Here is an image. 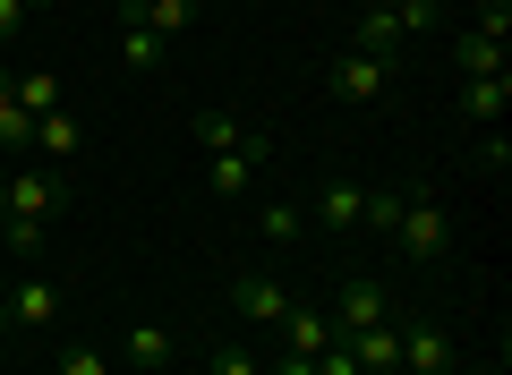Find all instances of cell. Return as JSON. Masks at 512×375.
<instances>
[{
	"mask_svg": "<svg viewBox=\"0 0 512 375\" xmlns=\"http://www.w3.org/2000/svg\"><path fill=\"white\" fill-rule=\"evenodd\" d=\"M393 248H402L410 265H436V256H453V214H444L427 188H410V197H402V222H393Z\"/></svg>",
	"mask_w": 512,
	"mask_h": 375,
	"instance_id": "1",
	"label": "cell"
},
{
	"mask_svg": "<svg viewBox=\"0 0 512 375\" xmlns=\"http://www.w3.org/2000/svg\"><path fill=\"white\" fill-rule=\"evenodd\" d=\"M265 171H274V137H265V128H248V137H239L231 154H205V188H214L222 205H231V197H248V188H256Z\"/></svg>",
	"mask_w": 512,
	"mask_h": 375,
	"instance_id": "2",
	"label": "cell"
},
{
	"mask_svg": "<svg viewBox=\"0 0 512 375\" xmlns=\"http://www.w3.org/2000/svg\"><path fill=\"white\" fill-rule=\"evenodd\" d=\"M393 77H402V69H393V60L342 52V60H333V69H325V94H333V103H384V94H393Z\"/></svg>",
	"mask_w": 512,
	"mask_h": 375,
	"instance_id": "3",
	"label": "cell"
},
{
	"mask_svg": "<svg viewBox=\"0 0 512 375\" xmlns=\"http://www.w3.org/2000/svg\"><path fill=\"white\" fill-rule=\"evenodd\" d=\"M231 316H248V324H282V316H291V290H282L265 265H239V273H231Z\"/></svg>",
	"mask_w": 512,
	"mask_h": 375,
	"instance_id": "4",
	"label": "cell"
},
{
	"mask_svg": "<svg viewBox=\"0 0 512 375\" xmlns=\"http://www.w3.org/2000/svg\"><path fill=\"white\" fill-rule=\"evenodd\" d=\"M367 324H393V290L384 282H342V299H333V333H367Z\"/></svg>",
	"mask_w": 512,
	"mask_h": 375,
	"instance_id": "5",
	"label": "cell"
},
{
	"mask_svg": "<svg viewBox=\"0 0 512 375\" xmlns=\"http://www.w3.org/2000/svg\"><path fill=\"white\" fill-rule=\"evenodd\" d=\"M60 307H69V290H60V282H43V273H26V282L9 290V324H26V333L60 324Z\"/></svg>",
	"mask_w": 512,
	"mask_h": 375,
	"instance_id": "6",
	"label": "cell"
},
{
	"mask_svg": "<svg viewBox=\"0 0 512 375\" xmlns=\"http://www.w3.org/2000/svg\"><path fill=\"white\" fill-rule=\"evenodd\" d=\"M120 18H137V26H146V35L171 52V43L197 26V0H120Z\"/></svg>",
	"mask_w": 512,
	"mask_h": 375,
	"instance_id": "7",
	"label": "cell"
},
{
	"mask_svg": "<svg viewBox=\"0 0 512 375\" xmlns=\"http://www.w3.org/2000/svg\"><path fill=\"white\" fill-rule=\"evenodd\" d=\"M359 205H367L359 179H325V188H316V231H325V239H350V231H359Z\"/></svg>",
	"mask_w": 512,
	"mask_h": 375,
	"instance_id": "8",
	"label": "cell"
},
{
	"mask_svg": "<svg viewBox=\"0 0 512 375\" xmlns=\"http://www.w3.org/2000/svg\"><path fill=\"white\" fill-rule=\"evenodd\" d=\"M35 145H43V171H60V162H77V154H86V120H77L69 103H60V111H43V120H35Z\"/></svg>",
	"mask_w": 512,
	"mask_h": 375,
	"instance_id": "9",
	"label": "cell"
},
{
	"mask_svg": "<svg viewBox=\"0 0 512 375\" xmlns=\"http://www.w3.org/2000/svg\"><path fill=\"white\" fill-rule=\"evenodd\" d=\"M402 18H393V0H376V9H359V43H350V52H367V60H393V69H402Z\"/></svg>",
	"mask_w": 512,
	"mask_h": 375,
	"instance_id": "10",
	"label": "cell"
},
{
	"mask_svg": "<svg viewBox=\"0 0 512 375\" xmlns=\"http://www.w3.org/2000/svg\"><path fill=\"white\" fill-rule=\"evenodd\" d=\"M350 358H359V375H402V324H367V333H350Z\"/></svg>",
	"mask_w": 512,
	"mask_h": 375,
	"instance_id": "11",
	"label": "cell"
},
{
	"mask_svg": "<svg viewBox=\"0 0 512 375\" xmlns=\"http://www.w3.org/2000/svg\"><path fill=\"white\" fill-rule=\"evenodd\" d=\"M504 111H512V69H504V77H461V120L495 128Z\"/></svg>",
	"mask_w": 512,
	"mask_h": 375,
	"instance_id": "12",
	"label": "cell"
},
{
	"mask_svg": "<svg viewBox=\"0 0 512 375\" xmlns=\"http://www.w3.org/2000/svg\"><path fill=\"white\" fill-rule=\"evenodd\" d=\"M453 69H461V77H504V35L461 26V35H453Z\"/></svg>",
	"mask_w": 512,
	"mask_h": 375,
	"instance_id": "13",
	"label": "cell"
},
{
	"mask_svg": "<svg viewBox=\"0 0 512 375\" xmlns=\"http://www.w3.org/2000/svg\"><path fill=\"white\" fill-rule=\"evenodd\" d=\"M282 341H291L299 358H316V350H333L342 333H333V316H325V307H299V299H291V316H282Z\"/></svg>",
	"mask_w": 512,
	"mask_h": 375,
	"instance_id": "14",
	"label": "cell"
},
{
	"mask_svg": "<svg viewBox=\"0 0 512 375\" xmlns=\"http://www.w3.org/2000/svg\"><path fill=\"white\" fill-rule=\"evenodd\" d=\"M52 205H60V171H18V179H9V214L52 222Z\"/></svg>",
	"mask_w": 512,
	"mask_h": 375,
	"instance_id": "15",
	"label": "cell"
},
{
	"mask_svg": "<svg viewBox=\"0 0 512 375\" xmlns=\"http://www.w3.org/2000/svg\"><path fill=\"white\" fill-rule=\"evenodd\" d=\"M453 367V341L436 333V324H419V333H402V375H444Z\"/></svg>",
	"mask_w": 512,
	"mask_h": 375,
	"instance_id": "16",
	"label": "cell"
},
{
	"mask_svg": "<svg viewBox=\"0 0 512 375\" xmlns=\"http://www.w3.org/2000/svg\"><path fill=\"white\" fill-rule=\"evenodd\" d=\"M163 60H171V52H163V43H154V35H146V26H137V18H120V69H128V77L163 69Z\"/></svg>",
	"mask_w": 512,
	"mask_h": 375,
	"instance_id": "17",
	"label": "cell"
},
{
	"mask_svg": "<svg viewBox=\"0 0 512 375\" xmlns=\"http://www.w3.org/2000/svg\"><path fill=\"white\" fill-rule=\"evenodd\" d=\"M188 137H197L205 154H231V145L248 137V120H231V111H197V120H188Z\"/></svg>",
	"mask_w": 512,
	"mask_h": 375,
	"instance_id": "18",
	"label": "cell"
},
{
	"mask_svg": "<svg viewBox=\"0 0 512 375\" xmlns=\"http://www.w3.org/2000/svg\"><path fill=\"white\" fill-rule=\"evenodd\" d=\"M9 94H18L35 120H43V111H60V77L52 69H18V77H9Z\"/></svg>",
	"mask_w": 512,
	"mask_h": 375,
	"instance_id": "19",
	"label": "cell"
},
{
	"mask_svg": "<svg viewBox=\"0 0 512 375\" xmlns=\"http://www.w3.org/2000/svg\"><path fill=\"white\" fill-rule=\"evenodd\" d=\"M402 197H410V179H393V188H367L359 222H367V231H384V239H393V222H402Z\"/></svg>",
	"mask_w": 512,
	"mask_h": 375,
	"instance_id": "20",
	"label": "cell"
},
{
	"mask_svg": "<svg viewBox=\"0 0 512 375\" xmlns=\"http://www.w3.org/2000/svg\"><path fill=\"white\" fill-rule=\"evenodd\" d=\"M120 358H128V367H163V358H171V333H163V324H128Z\"/></svg>",
	"mask_w": 512,
	"mask_h": 375,
	"instance_id": "21",
	"label": "cell"
},
{
	"mask_svg": "<svg viewBox=\"0 0 512 375\" xmlns=\"http://www.w3.org/2000/svg\"><path fill=\"white\" fill-rule=\"evenodd\" d=\"M0 239H9V256H43L52 222H35V214H9V222H0Z\"/></svg>",
	"mask_w": 512,
	"mask_h": 375,
	"instance_id": "22",
	"label": "cell"
},
{
	"mask_svg": "<svg viewBox=\"0 0 512 375\" xmlns=\"http://www.w3.org/2000/svg\"><path fill=\"white\" fill-rule=\"evenodd\" d=\"M256 231H265V248H291V239L308 231V214H299V205H265V222H256Z\"/></svg>",
	"mask_w": 512,
	"mask_h": 375,
	"instance_id": "23",
	"label": "cell"
},
{
	"mask_svg": "<svg viewBox=\"0 0 512 375\" xmlns=\"http://www.w3.org/2000/svg\"><path fill=\"white\" fill-rule=\"evenodd\" d=\"M52 375H111V358L94 350V341H69V350H60V367Z\"/></svg>",
	"mask_w": 512,
	"mask_h": 375,
	"instance_id": "24",
	"label": "cell"
},
{
	"mask_svg": "<svg viewBox=\"0 0 512 375\" xmlns=\"http://www.w3.org/2000/svg\"><path fill=\"white\" fill-rule=\"evenodd\" d=\"M393 18H402V35H436L444 9H436V0H393Z\"/></svg>",
	"mask_w": 512,
	"mask_h": 375,
	"instance_id": "25",
	"label": "cell"
},
{
	"mask_svg": "<svg viewBox=\"0 0 512 375\" xmlns=\"http://www.w3.org/2000/svg\"><path fill=\"white\" fill-rule=\"evenodd\" d=\"M316 375H359V358H350V341H333V350H316Z\"/></svg>",
	"mask_w": 512,
	"mask_h": 375,
	"instance_id": "26",
	"label": "cell"
},
{
	"mask_svg": "<svg viewBox=\"0 0 512 375\" xmlns=\"http://www.w3.org/2000/svg\"><path fill=\"white\" fill-rule=\"evenodd\" d=\"M214 375H265V367H256V358L231 341V350H214Z\"/></svg>",
	"mask_w": 512,
	"mask_h": 375,
	"instance_id": "27",
	"label": "cell"
},
{
	"mask_svg": "<svg viewBox=\"0 0 512 375\" xmlns=\"http://www.w3.org/2000/svg\"><path fill=\"white\" fill-rule=\"evenodd\" d=\"M18 26H26V0H0V43L18 35Z\"/></svg>",
	"mask_w": 512,
	"mask_h": 375,
	"instance_id": "28",
	"label": "cell"
},
{
	"mask_svg": "<svg viewBox=\"0 0 512 375\" xmlns=\"http://www.w3.org/2000/svg\"><path fill=\"white\" fill-rule=\"evenodd\" d=\"M274 375H316V358H299V350H282V358H274Z\"/></svg>",
	"mask_w": 512,
	"mask_h": 375,
	"instance_id": "29",
	"label": "cell"
},
{
	"mask_svg": "<svg viewBox=\"0 0 512 375\" xmlns=\"http://www.w3.org/2000/svg\"><path fill=\"white\" fill-rule=\"evenodd\" d=\"M0 222H9V179H0Z\"/></svg>",
	"mask_w": 512,
	"mask_h": 375,
	"instance_id": "30",
	"label": "cell"
},
{
	"mask_svg": "<svg viewBox=\"0 0 512 375\" xmlns=\"http://www.w3.org/2000/svg\"><path fill=\"white\" fill-rule=\"evenodd\" d=\"M0 333H9V299H0Z\"/></svg>",
	"mask_w": 512,
	"mask_h": 375,
	"instance_id": "31",
	"label": "cell"
},
{
	"mask_svg": "<svg viewBox=\"0 0 512 375\" xmlns=\"http://www.w3.org/2000/svg\"><path fill=\"white\" fill-rule=\"evenodd\" d=\"M26 9H52V0H26Z\"/></svg>",
	"mask_w": 512,
	"mask_h": 375,
	"instance_id": "32",
	"label": "cell"
},
{
	"mask_svg": "<svg viewBox=\"0 0 512 375\" xmlns=\"http://www.w3.org/2000/svg\"><path fill=\"white\" fill-rule=\"evenodd\" d=\"M495 9H512V0H495Z\"/></svg>",
	"mask_w": 512,
	"mask_h": 375,
	"instance_id": "33",
	"label": "cell"
},
{
	"mask_svg": "<svg viewBox=\"0 0 512 375\" xmlns=\"http://www.w3.org/2000/svg\"><path fill=\"white\" fill-rule=\"evenodd\" d=\"M495 375H504V367H495Z\"/></svg>",
	"mask_w": 512,
	"mask_h": 375,
	"instance_id": "34",
	"label": "cell"
}]
</instances>
